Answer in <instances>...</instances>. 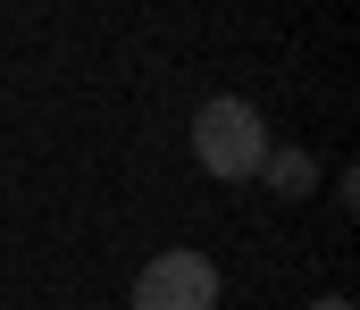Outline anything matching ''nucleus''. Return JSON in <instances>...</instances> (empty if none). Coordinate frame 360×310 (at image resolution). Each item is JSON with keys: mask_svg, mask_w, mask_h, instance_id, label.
Listing matches in <instances>:
<instances>
[{"mask_svg": "<svg viewBox=\"0 0 360 310\" xmlns=\"http://www.w3.org/2000/svg\"><path fill=\"white\" fill-rule=\"evenodd\" d=\"M276 143H269V117L252 101H210L201 117H193V160L210 168V176H226V185H243V176H260V160H269Z\"/></svg>", "mask_w": 360, "mask_h": 310, "instance_id": "nucleus-1", "label": "nucleus"}, {"mask_svg": "<svg viewBox=\"0 0 360 310\" xmlns=\"http://www.w3.org/2000/svg\"><path fill=\"white\" fill-rule=\"evenodd\" d=\"M134 310H218V269L201 252H160L134 277Z\"/></svg>", "mask_w": 360, "mask_h": 310, "instance_id": "nucleus-2", "label": "nucleus"}, {"mask_svg": "<svg viewBox=\"0 0 360 310\" xmlns=\"http://www.w3.org/2000/svg\"><path fill=\"white\" fill-rule=\"evenodd\" d=\"M260 176H269L276 193H310V185H319V168H310V151H269V160H260Z\"/></svg>", "mask_w": 360, "mask_h": 310, "instance_id": "nucleus-3", "label": "nucleus"}, {"mask_svg": "<svg viewBox=\"0 0 360 310\" xmlns=\"http://www.w3.org/2000/svg\"><path fill=\"white\" fill-rule=\"evenodd\" d=\"M310 310H352V302H344V294H319V302H310Z\"/></svg>", "mask_w": 360, "mask_h": 310, "instance_id": "nucleus-4", "label": "nucleus"}]
</instances>
